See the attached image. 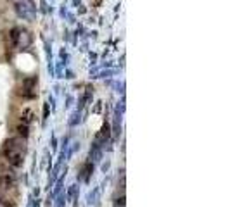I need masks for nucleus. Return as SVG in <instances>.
Masks as SVG:
<instances>
[]
</instances>
